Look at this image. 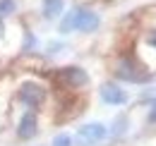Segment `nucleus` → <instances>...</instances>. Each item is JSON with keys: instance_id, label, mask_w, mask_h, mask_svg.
I'll return each instance as SVG.
<instances>
[{"instance_id": "nucleus-1", "label": "nucleus", "mask_w": 156, "mask_h": 146, "mask_svg": "<svg viewBox=\"0 0 156 146\" xmlns=\"http://www.w3.org/2000/svg\"><path fill=\"white\" fill-rule=\"evenodd\" d=\"M113 77L127 84H147L151 79V72L135 53H120L113 60Z\"/></svg>"}, {"instance_id": "nucleus-2", "label": "nucleus", "mask_w": 156, "mask_h": 146, "mask_svg": "<svg viewBox=\"0 0 156 146\" xmlns=\"http://www.w3.org/2000/svg\"><path fill=\"white\" fill-rule=\"evenodd\" d=\"M17 103H20L24 110H43V106L48 103V86L39 82V79H24L17 86V93H15Z\"/></svg>"}, {"instance_id": "nucleus-3", "label": "nucleus", "mask_w": 156, "mask_h": 146, "mask_svg": "<svg viewBox=\"0 0 156 146\" xmlns=\"http://www.w3.org/2000/svg\"><path fill=\"white\" fill-rule=\"evenodd\" d=\"M53 82L60 91L65 93H77L89 86V72L79 65H65L53 72Z\"/></svg>"}, {"instance_id": "nucleus-4", "label": "nucleus", "mask_w": 156, "mask_h": 146, "mask_svg": "<svg viewBox=\"0 0 156 146\" xmlns=\"http://www.w3.org/2000/svg\"><path fill=\"white\" fill-rule=\"evenodd\" d=\"M75 146H101L108 141V127L103 122H84L75 132Z\"/></svg>"}, {"instance_id": "nucleus-5", "label": "nucleus", "mask_w": 156, "mask_h": 146, "mask_svg": "<svg viewBox=\"0 0 156 146\" xmlns=\"http://www.w3.org/2000/svg\"><path fill=\"white\" fill-rule=\"evenodd\" d=\"M41 132V117L36 110H22L15 125V137L20 141H34Z\"/></svg>"}, {"instance_id": "nucleus-6", "label": "nucleus", "mask_w": 156, "mask_h": 146, "mask_svg": "<svg viewBox=\"0 0 156 146\" xmlns=\"http://www.w3.org/2000/svg\"><path fill=\"white\" fill-rule=\"evenodd\" d=\"M101 26V17L91 7H75V31L82 34H94Z\"/></svg>"}, {"instance_id": "nucleus-7", "label": "nucleus", "mask_w": 156, "mask_h": 146, "mask_svg": "<svg viewBox=\"0 0 156 146\" xmlns=\"http://www.w3.org/2000/svg\"><path fill=\"white\" fill-rule=\"evenodd\" d=\"M98 96H101V101H103L106 106H125V103L130 101L127 91H125L120 84H115V82H103L101 89H98Z\"/></svg>"}, {"instance_id": "nucleus-8", "label": "nucleus", "mask_w": 156, "mask_h": 146, "mask_svg": "<svg viewBox=\"0 0 156 146\" xmlns=\"http://www.w3.org/2000/svg\"><path fill=\"white\" fill-rule=\"evenodd\" d=\"M127 132H130V117L127 115H118L111 122V127H108V139L111 141H120Z\"/></svg>"}, {"instance_id": "nucleus-9", "label": "nucleus", "mask_w": 156, "mask_h": 146, "mask_svg": "<svg viewBox=\"0 0 156 146\" xmlns=\"http://www.w3.org/2000/svg\"><path fill=\"white\" fill-rule=\"evenodd\" d=\"M65 12V0H43L41 2V17L46 22H53Z\"/></svg>"}, {"instance_id": "nucleus-10", "label": "nucleus", "mask_w": 156, "mask_h": 146, "mask_svg": "<svg viewBox=\"0 0 156 146\" xmlns=\"http://www.w3.org/2000/svg\"><path fill=\"white\" fill-rule=\"evenodd\" d=\"M58 31L62 34V36H65V34H72V31H75V7H72L70 12H65V15H62Z\"/></svg>"}, {"instance_id": "nucleus-11", "label": "nucleus", "mask_w": 156, "mask_h": 146, "mask_svg": "<svg viewBox=\"0 0 156 146\" xmlns=\"http://www.w3.org/2000/svg\"><path fill=\"white\" fill-rule=\"evenodd\" d=\"M48 146H75V139H72L70 132H58V134L51 139Z\"/></svg>"}, {"instance_id": "nucleus-12", "label": "nucleus", "mask_w": 156, "mask_h": 146, "mask_svg": "<svg viewBox=\"0 0 156 146\" xmlns=\"http://www.w3.org/2000/svg\"><path fill=\"white\" fill-rule=\"evenodd\" d=\"M17 12V0H0V19L12 17Z\"/></svg>"}, {"instance_id": "nucleus-13", "label": "nucleus", "mask_w": 156, "mask_h": 146, "mask_svg": "<svg viewBox=\"0 0 156 146\" xmlns=\"http://www.w3.org/2000/svg\"><path fill=\"white\" fill-rule=\"evenodd\" d=\"M36 43H39V41H36V36H34V31H29V29H27V31H24L22 50H24V53H34V50H36Z\"/></svg>"}, {"instance_id": "nucleus-14", "label": "nucleus", "mask_w": 156, "mask_h": 146, "mask_svg": "<svg viewBox=\"0 0 156 146\" xmlns=\"http://www.w3.org/2000/svg\"><path fill=\"white\" fill-rule=\"evenodd\" d=\"M144 48H151L156 53V24L149 26V29H144Z\"/></svg>"}, {"instance_id": "nucleus-15", "label": "nucleus", "mask_w": 156, "mask_h": 146, "mask_svg": "<svg viewBox=\"0 0 156 146\" xmlns=\"http://www.w3.org/2000/svg\"><path fill=\"white\" fill-rule=\"evenodd\" d=\"M147 125H156V98L149 101V110H147Z\"/></svg>"}, {"instance_id": "nucleus-16", "label": "nucleus", "mask_w": 156, "mask_h": 146, "mask_svg": "<svg viewBox=\"0 0 156 146\" xmlns=\"http://www.w3.org/2000/svg\"><path fill=\"white\" fill-rule=\"evenodd\" d=\"M60 50H62V43H51V46H48V53H51V55L60 53Z\"/></svg>"}, {"instance_id": "nucleus-17", "label": "nucleus", "mask_w": 156, "mask_h": 146, "mask_svg": "<svg viewBox=\"0 0 156 146\" xmlns=\"http://www.w3.org/2000/svg\"><path fill=\"white\" fill-rule=\"evenodd\" d=\"M5 38V24H2V19H0V41Z\"/></svg>"}]
</instances>
